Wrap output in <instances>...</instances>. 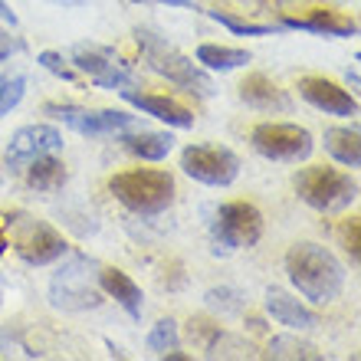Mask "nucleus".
<instances>
[{
    "mask_svg": "<svg viewBox=\"0 0 361 361\" xmlns=\"http://www.w3.org/2000/svg\"><path fill=\"white\" fill-rule=\"evenodd\" d=\"M286 273L299 295L315 305L335 302L345 289V267L319 243H293L286 253Z\"/></svg>",
    "mask_w": 361,
    "mask_h": 361,
    "instance_id": "obj_1",
    "label": "nucleus"
},
{
    "mask_svg": "<svg viewBox=\"0 0 361 361\" xmlns=\"http://www.w3.org/2000/svg\"><path fill=\"white\" fill-rule=\"evenodd\" d=\"M109 190L122 207L142 214V217L164 214L174 204V178L168 171H154V168H135V171L115 174L109 180Z\"/></svg>",
    "mask_w": 361,
    "mask_h": 361,
    "instance_id": "obj_2",
    "label": "nucleus"
},
{
    "mask_svg": "<svg viewBox=\"0 0 361 361\" xmlns=\"http://www.w3.org/2000/svg\"><path fill=\"white\" fill-rule=\"evenodd\" d=\"M138 47H142V53H145V63H148L158 76H164L168 82H174V86H180V89H188V92L214 95V82H210V76L200 69V63H194V59H188L184 53H178L171 43H164L161 37H154L148 30H138Z\"/></svg>",
    "mask_w": 361,
    "mask_h": 361,
    "instance_id": "obj_3",
    "label": "nucleus"
},
{
    "mask_svg": "<svg viewBox=\"0 0 361 361\" xmlns=\"http://www.w3.org/2000/svg\"><path fill=\"white\" fill-rule=\"evenodd\" d=\"M295 194L312 210L335 214V210H345L348 204L358 200V180L345 171L315 164V168H305L295 174Z\"/></svg>",
    "mask_w": 361,
    "mask_h": 361,
    "instance_id": "obj_4",
    "label": "nucleus"
},
{
    "mask_svg": "<svg viewBox=\"0 0 361 361\" xmlns=\"http://www.w3.org/2000/svg\"><path fill=\"white\" fill-rule=\"evenodd\" d=\"M210 233L214 243L224 250H250L263 237V214L250 200H227L214 214Z\"/></svg>",
    "mask_w": 361,
    "mask_h": 361,
    "instance_id": "obj_5",
    "label": "nucleus"
},
{
    "mask_svg": "<svg viewBox=\"0 0 361 361\" xmlns=\"http://www.w3.org/2000/svg\"><path fill=\"white\" fill-rule=\"evenodd\" d=\"M10 240H13L17 257L30 267H49L69 253V243L63 240V233H56L49 224L33 217L10 220Z\"/></svg>",
    "mask_w": 361,
    "mask_h": 361,
    "instance_id": "obj_6",
    "label": "nucleus"
},
{
    "mask_svg": "<svg viewBox=\"0 0 361 361\" xmlns=\"http://www.w3.org/2000/svg\"><path fill=\"white\" fill-rule=\"evenodd\" d=\"M250 142H253V148L263 158H269V161H289V164L305 161L315 148L312 132L293 122H259L253 128V135H250Z\"/></svg>",
    "mask_w": 361,
    "mask_h": 361,
    "instance_id": "obj_7",
    "label": "nucleus"
},
{
    "mask_svg": "<svg viewBox=\"0 0 361 361\" xmlns=\"http://www.w3.org/2000/svg\"><path fill=\"white\" fill-rule=\"evenodd\" d=\"M99 267L95 259H86V257H76L63 263L53 283H49V302L63 309V312H86V309H95L102 302L99 293H95L92 279H89V269Z\"/></svg>",
    "mask_w": 361,
    "mask_h": 361,
    "instance_id": "obj_8",
    "label": "nucleus"
},
{
    "mask_svg": "<svg viewBox=\"0 0 361 361\" xmlns=\"http://www.w3.org/2000/svg\"><path fill=\"white\" fill-rule=\"evenodd\" d=\"M47 115L73 128V132L86 135V138H109V135H122L138 128V118L122 109H79V105H53L43 109Z\"/></svg>",
    "mask_w": 361,
    "mask_h": 361,
    "instance_id": "obj_9",
    "label": "nucleus"
},
{
    "mask_svg": "<svg viewBox=\"0 0 361 361\" xmlns=\"http://www.w3.org/2000/svg\"><path fill=\"white\" fill-rule=\"evenodd\" d=\"M180 168L184 174L207 188H230L240 174V158L230 148H214V145H188L180 152Z\"/></svg>",
    "mask_w": 361,
    "mask_h": 361,
    "instance_id": "obj_10",
    "label": "nucleus"
},
{
    "mask_svg": "<svg viewBox=\"0 0 361 361\" xmlns=\"http://www.w3.org/2000/svg\"><path fill=\"white\" fill-rule=\"evenodd\" d=\"M73 66L86 73L89 82L99 89H125L132 82V69L115 56V49L95 47V43H76L73 47Z\"/></svg>",
    "mask_w": 361,
    "mask_h": 361,
    "instance_id": "obj_11",
    "label": "nucleus"
},
{
    "mask_svg": "<svg viewBox=\"0 0 361 361\" xmlns=\"http://www.w3.org/2000/svg\"><path fill=\"white\" fill-rule=\"evenodd\" d=\"M59 148H63L59 128H53V125H23V128L13 132V138L7 145V164L20 168V164L33 161L39 154H53Z\"/></svg>",
    "mask_w": 361,
    "mask_h": 361,
    "instance_id": "obj_12",
    "label": "nucleus"
},
{
    "mask_svg": "<svg viewBox=\"0 0 361 361\" xmlns=\"http://www.w3.org/2000/svg\"><path fill=\"white\" fill-rule=\"evenodd\" d=\"M299 95L325 115H342V118L345 115H358V99L325 76H302L299 79Z\"/></svg>",
    "mask_w": 361,
    "mask_h": 361,
    "instance_id": "obj_13",
    "label": "nucleus"
},
{
    "mask_svg": "<svg viewBox=\"0 0 361 361\" xmlns=\"http://www.w3.org/2000/svg\"><path fill=\"white\" fill-rule=\"evenodd\" d=\"M122 99L135 109H142L145 115H152L158 122L171 125V128H190L194 125V112L188 105H180L178 99H168V95H152V92H135V89H118Z\"/></svg>",
    "mask_w": 361,
    "mask_h": 361,
    "instance_id": "obj_14",
    "label": "nucleus"
},
{
    "mask_svg": "<svg viewBox=\"0 0 361 361\" xmlns=\"http://www.w3.org/2000/svg\"><path fill=\"white\" fill-rule=\"evenodd\" d=\"M283 27L305 30V33H319V37H355L358 33V20L348 13H335V10L315 7L302 17H286Z\"/></svg>",
    "mask_w": 361,
    "mask_h": 361,
    "instance_id": "obj_15",
    "label": "nucleus"
},
{
    "mask_svg": "<svg viewBox=\"0 0 361 361\" xmlns=\"http://www.w3.org/2000/svg\"><path fill=\"white\" fill-rule=\"evenodd\" d=\"M267 312L273 315L279 325L293 329V332H309V329L319 325V315H315L309 305H302L295 295L283 293V289H276V286L267 289Z\"/></svg>",
    "mask_w": 361,
    "mask_h": 361,
    "instance_id": "obj_16",
    "label": "nucleus"
},
{
    "mask_svg": "<svg viewBox=\"0 0 361 361\" xmlns=\"http://www.w3.org/2000/svg\"><path fill=\"white\" fill-rule=\"evenodd\" d=\"M95 283L102 286L105 293L112 295L115 302L122 305V309L132 315V319H142V309H145L142 286L135 283L128 273H122V269H115V267H99V276H95Z\"/></svg>",
    "mask_w": 361,
    "mask_h": 361,
    "instance_id": "obj_17",
    "label": "nucleus"
},
{
    "mask_svg": "<svg viewBox=\"0 0 361 361\" xmlns=\"http://www.w3.org/2000/svg\"><path fill=\"white\" fill-rule=\"evenodd\" d=\"M240 99L247 105H253V109H259V112H289L293 109L289 95L276 86L269 76H263V73H253V76H247L240 82Z\"/></svg>",
    "mask_w": 361,
    "mask_h": 361,
    "instance_id": "obj_18",
    "label": "nucleus"
},
{
    "mask_svg": "<svg viewBox=\"0 0 361 361\" xmlns=\"http://www.w3.org/2000/svg\"><path fill=\"white\" fill-rule=\"evenodd\" d=\"M27 164H30L27 168V184L33 190H39V194L59 190L69 178L66 164L56 161V158H49V154H39V158H33V161H27Z\"/></svg>",
    "mask_w": 361,
    "mask_h": 361,
    "instance_id": "obj_19",
    "label": "nucleus"
},
{
    "mask_svg": "<svg viewBox=\"0 0 361 361\" xmlns=\"http://www.w3.org/2000/svg\"><path fill=\"white\" fill-rule=\"evenodd\" d=\"M122 142L128 152L145 158V161H161V158H168L174 148L171 132H135V135L122 132Z\"/></svg>",
    "mask_w": 361,
    "mask_h": 361,
    "instance_id": "obj_20",
    "label": "nucleus"
},
{
    "mask_svg": "<svg viewBox=\"0 0 361 361\" xmlns=\"http://www.w3.org/2000/svg\"><path fill=\"white\" fill-rule=\"evenodd\" d=\"M325 152L345 168L361 164V135L358 128H329L325 132Z\"/></svg>",
    "mask_w": 361,
    "mask_h": 361,
    "instance_id": "obj_21",
    "label": "nucleus"
},
{
    "mask_svg": "<svg viewBox=\"0 0 361 361\" xmlns=\"http://www.w3.org/2000/svg\"><path fill=\"white\" fill-rule=\"evenodd\" d=\"M197 63L204 69H214V73H233V69L247 66V63H250V53H247V49L204 43V47H197Z\"/></svg>",
    "mask_w": 361,
    "mask_h": 361,
    "instance_id": "obj_22",
    "label": "nucleus"
},
{
    "mask_svg": "<svg viewBox=\"0 0 361 361\" xmlns=\"http://www.w3.org/2000/svg\"><path fill=\"white\" fill-rule=\"evenodd\" d=\"M148 348H152L154 355H161V358H168L171 352H178L180 348L178 322H174V319H161V322L148 332Z\"/></svg>",
    "mask_w": 361,
    "mask_h": 361,
    "instance_id": "obj_23",
    "label": "nucleus"
},
{
    "mask_svg": "<svg viewBox=\"0 0 361 361\" xmlns=\"http://www.w3.org/2000/svg\"><path fill=\"white\" fill-rule=\"evenodd\" d=\"M210 20H217V23H224L227 30H233L237 37H273L279 27H267V23H250V20H240L233 17V13H224V10H207Z\"/></svg>",
    "mask_w": 361,
    "mask_h": 361,
    "instance_id": "obj_24",
    "label": "nucleus"
},
{
    "mask_svg": "<svg viewBox=\"0 0 361 361\" xmlns=\"http://www.w3.org/2000/svg\"><path fill=\"white\" fill-rule=\"evenodd\" d=\"M23 92H27V76H23V73H7V76H0V118L17 109Z\"/></svg>",
    "mask_w": 361,
    "mask_h": 361,
    "instance_id": "obj_25",
    "label": "nucleus"
},
{
    "mask_svg": "<svg viewBox=\"0 0 361 361\" xmlns=\"http://www.w3.org/2000/svg\"><path fill=\"white\" fill-rule=\"evenodd\" d=\"M338 243H342V250L352 257L355 267H358V257H361V220L358 217L342 220V227H338Z\"/></svg>",
    "mask_w": 361,
    "mask_h": 361,
    "instance_id": "obj_26",
    "label": "nucleus"
},
{
    "mask_svg": "<svg viewBox=\"0 0 361 361\" xmlns=\"http://www.w3.org/2000/svg\"><path fill=\"white\" fill-rule=\"evenodd\" d=\"M269 355H273V358H322L312 345L293 342V338H273V342H269Z\"/></svg>",
    "mask_w": 361,
    "mask_h": 361,
    "instance_id": "obj_27",
    "label": "nucleus"
},
{
    "mask_svg": "<svg viewBox=\"0 0 361 361\" xmlns=\"http://www.w3.org/2000/svg\"><path fill=\"white\" fill-rule=\"evenodd\" d=\"M37 63L43 69H49L53 76L66 79V82H76V66H69V59H63V53H53V49H43L37 56Z\"/></svg>",
    "mask_w": 361,
    "mask_h": 361,
    "instance_id": "obj_28",
    "label": "nucleus"
},
{
    "mask_svg": "<svg viewBox=\"0 0 361 361\" xmlns=\"http://www.w3.org/2000/svg\"><path fill=\"white\" fill-rule=\"evenodd\" d=\"M207 305H214V309H220L224 315H230V312H240L243 309V295L237 293V289H210L207 295Z\"/></svg>",
    "mask_w": 361,
    "mask_h": 361,
    "instance_id": "obj_29",
    "label": "nucleus"
},
{
    "mask_svg": "<svg viewBox=\"0 0 361 361\" xmlns=\"http://www.w3.org/2000/svg\"><path fill=\"white\" fill-rule=\"evenodd\" d=\"M220 335H224L220 325H210V322H204V319H194V322H190V338H197V345L210 355H214V342H220Z\"/></svg>",
    "mask_w": 361,
    "mask_h": 361,
    "instance_id": "obj_30",
    "label": "nucleus"
},
{
    "mask_svg": "<svg viewBox=\"0 0 361 361\" xmlns=\"http://www.w3.org/2000/svg\"><path fill=\"white\" fill-rule=\"evenodd\" d=\"M20 49H23V39L10 37V30L0 27V63H4V59H10L13 53H20Z\"/></svg>",
    "mask_w": 361,
    "mask_h": 361,
    "instance_id": "obj_31",
    "label": "nucleus"
},
{
    "mask_svg": "<svg viewBox=\"0 0 361 361\" xmlns=\"http://www.w3.org/2000/svg\"><path fill=\"white\" fill-rule=\"evenodd\" d=\"M0 20H4V23H10V27H17V23H20V20H17V13L10 10V4H7V0H0Z\"/></svg>",
    "mask_w": 361,
    "mask_h": 361,
    "instance_id": "obj_32",
    "label": "nucleus"
},
{
    "mask_svg": "<svg viewBox=\"0 0 361 361\" xmlns=\"http://www.w3.org/2000/svg\"><path fill=\"white\" fill-rule=\"evenodd\" d=\"M154 4H168V7H180V10H197L194 0H154Z\"/></svg>",
    "mask_w": 361,
    "mask_h": 361,
    "instance_id": "obj_33",
    "label": "nucleus"
},
{
    "mask_svg": "<svg viewBox=\"0 0 361 361\" xmlns=\"http://www.w3.org/2000/svg\"><path fill=\"white\" fill-rule=\"evenodd\" d=\"M49 4H59V7H79V4H86V0H49Z\"/></svg>",
    "mask_w": 361,
    "mask_h": 361,
    "instance_id": "obj_34",
    "label": "nucleus"
},
{
    "mask_svg": "<svg viewBox=\"0 0 361 361\" xmlns=\"http://www.w3.org/2000/svg\"><path fill=\"white\" fill-rule=\"evenodd\" d=\"M4 247H7V243H4V237H0V253H4Z\"/></svg>",
    "mask_w": 361,
    "mask_h": 361,
    "instance_id": "obj_35",
    "label": "nucleus"
},
{
    "mask_svg": "<svg viewBox=\"0 0 361 361\" xmlns=\"http://www.w3.org/2000/svg\"><path fill=\"white\" fill-rule=\"evenodd\" d=\"M0 302H4V299H0Z\"/></svg>",
    "mask_w": 361,
    "mask_h": 361,
    "instance_id": "obj_36",
    "label": "nucleus"
}]
</instances>
